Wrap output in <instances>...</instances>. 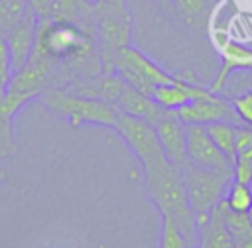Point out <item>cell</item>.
<instances>
[{
  "label": "cell",
  "instance_id": "24",
  "mask_svg": "<svg viewBox=\"0 0 252 248\" xmlns=\"http://www.w3.org/2000/svg\"><path fill=\"white\" fill-rule=\"evenodd\" d=\"M230 104L238 116V122L244 126H252V89L242 91L230 96Z\"/></svg>",
  "mask_w": 252,
  "mask_h": 248
},
{
  "label": "cell",
  "instance_id": "30",
  "mask_svg": "<svg viewBox=\"0 0 252 248\" xmlns=\"http://www.w3.org/2000/svg\"><path fill=\"white\" fill-rule=\"evenodd\" d=\"M154 2H156V4L159 6V8H163V10H169V12H173V10H171V0H154Z\"/></svg>",
  "mask_w": 252,
  "mask_h": 248
},
{
  "label": "cell",
  "instance_id": "9",
  "mask_svg": "<svg viewBox=\"0 0 252 248\" xmlns=\"http://www.w3.org/2000/svg\"><path fill=\"white\" fill-rule=\"evenodd\" d=\"M173 114L183 122V124H211V122H220V120H228V122H238V116L230 104V98L220 94V93H209L205 96L193 98L187 104L179 106L177 110H173Z\"/></svg>",
  "mask_w": 252,
  "mask_h": 248
},
{
  "label": "cell",
  "instance_id": "12",
  "mask_svg": "<svg viewBox=\"0 0 252 248\" xmlns=\"http://www.w3.org/2000/svg\"><path fill=\"white\" fill-rule=\"evenodd\" d=\"M161 144V150L169 163H173L179 171L189 165L187 159V138H185V124L173 114V110H167V114L154 126Z\"/></svg>",
  "mask_w": 252,
  "mask_h": 248
},
{
  "label": "cell",
  "instance_id": "17",
  "mask_svg": "<svg viewBox=\"0 0 252 248\" xmlns=\"http://www.w3.org/2000/svg\"><path fill=\"white\" fill-rule=\"evenodd\" d=\"M209 8L211 0H171V10L191 28H197L205 22Z\"/></svg>",
  "mask_w": 252,
  "mask_h": 248
},
{
  "label": "cell",
  "instance_id": "10",
  "mask_svg": "<svg viewBox=\"0 0 252 248\" xmlns=\"http://www.w3.org/2000/svg\"><path fill=\"white\" fill-rule=\"evenodd\" d=\"M185 138H187V159L189 165L232 173V161L215 146L211 136L207 134L205 126L201 124H185Z\"/></svg>",
  "mask_w": 252,
  "mask_h": 248
},
{
  "label": "cell",
  "instance_id": "25",
  "mask_svg": "<svg viewBox=\"0 0 252 248\" xmlns=\"http://www.w3.org/2000/svg\"><path fill=\"white\" fill-rule=\"evenodd\" d=\"M12 61H10V49L6 43V35L0 33V102L4 100L6 87L12 79Z\"/></svg>",
  "mask_w": 252,
  "mask_h": 248
},
{
  "label": "cell",
  "instance_id": "31",
  "mask_svg": "<svg viewBox=\"0 0 252 248\" xmlns=\"http://www.w3.org/2000/svg\"><path fill=\"white\" fill-rule=\"evenodd\" d=\"M2 179H4V169H2V165H0V183H2Z\"/></svg>",
  "mask_w": 252,
  "mask_h": 248
},
{
  "label": "cell",
  "instance_id": "13",
  "mask_svg": "<svg viewBox=\"0 0 252 248\" xmlns=\"http://www.w3.org/2000/svg\"><path fill=\"white\" fill-rule=\"evenodd\" d=\"M35 30H37V18L32 10H28L24 20L6 33V43L10 49V61L14 73L20 71L30 61L35 45Z\"/></svg>",
  "mask_w": 252,
  "mask_h": 248
},
{
  "label": "cell",
  "instance_id": "19",
  "mask_svg": "<svg viewBox=\"0 0 252 248\" xmlns=\"http://www.w3.org/2000/svg\"><path fill=\"white\" fill-rule=\"evenodd\" d=\"M224 201L228 205L230 211H240V213H248L250 205H252V187L240 181H230Z\"/></svg>",
  "mask_w": 252,
  "mask_h": 248
},
{
  "label": "cell",
  "instance_id": "5",
  "mask_svg": "<svg viewBox=\"0 0 252 248\" xmlns=\"http://www.w3.org/2000/svg\"><path fill=\"white\" fill-rule=\"evenodd\" d=\"M187 201L195 215V220L205 218L226 195L228 183L232 181V173L203 169L195 165H187L181 169Z\"/></svg>",
  "mask_w": 252,
  "mask_h": 248
},
{
  "label": "cell",
  "instance_id": "21",
  "mask_svg": "<svg viewBox=\"0 0 252 248\" xmlns=\"http://www.w3.org/2000/svg\"><path fill=\"white\" fill-rule=\"evenodd\" d=\"M16 152V134H14V116L0 102V157H8Z\"/></svg>",
  "mask_w": 252,
  "mask_h": 248
},
{
  "label": "cell",
  "instance_id": "3",
  "mask_svg": "<svg viewBox=\"0 0 252 248\" xmlns=\"http://www.w3.org/2000/svg\"><path fill=\"white\" fill-rule=\"evenodd\" d=\"M37 100L55 116L67 120L71 126L96 124V126L112 128L118 116V108L98 96L71 94L55 87H45L43 93L37 96Z\"/></svg>",
  "mask_w": 252,
  "mask_h": 248
},
{
  "label": "cell",
  "instance_id": "2",
  "mask_svg": "<svg viewBox=\"0 0 252 248\" xmlns=\"http://www.w3.org/2000/svg\"><path fill=\"white\" fill-rule=\"evenodd\" d=\"M96 30L79 24L53 22L49 18L37 20L33 53L55 63H85L93 57L98 59ZM100 61V59H98Z\"/></svg>",
  "mask_w": 252,
  "mask_h": 248
},
{
  "label": "cell",
  "instance_id": "27",
  "mask_svg": "<svg viewBox=\"0 0 252 248\" xmlns=\"http://www.w3.org/2000/svg\"><path fill=\"white\" fill-rule=\"evenodd\" d=\"M232 179L252 185V159L246 157H236L232 163Z\"/></svg>",
  "mask_w": 252,
  "mask_h": 248
},
{
  "label": "cell",
  "instance_id": "6",
  "mask_svg": "<svg viewBox=\"0 0 252 248\" xmlns=\"http://www.w3.org/2000/svg\"><path fill=\"white\" fill-rule=\"evenodd\" d=\"M112 130L134 152L142 169L154 167V165L167 159L163 150H161L158 132L150 122H146L142 118H136V116H130V114H124V112L118 110V116H116V122L112 126Z\"/></svg>",
  "mask_w": 252,
  "mask_h": 248
},
{
  "label": "cell",
  "instance_id": "14",
  "mask_svg": "<svg viewBox=\"0 0 252 248\" xmlns=\"http://www.w3.org/2000/svg\"><path fill=\"white\" fill-rule=\"evenodd\" d=\"M116 108L124 114L142 118V120L150 122L152 126H156L167 114V110L161 108L150 94H146V93H142V91H138L130 85H124V89L120 93V98L116 102Z\"/></svg>",
  "mask_w": 252,
  "mask_h": 248
},
{
  "label": "cell",
  "instance_id": "4",
  "mask_svg": "<svg viewBox=\"0 0 252 248\" xmlns=\"http://www.w3.org/2000/svg\"><path fill=\"white\" fill-rule=\"evenodd\" d=\"M96 12V37H98V59L102 73H114L118 53L130 45L132 16L126 0H112L94 4Z\"/></svg>",
  "mask_w": 252,
  "mask_h": 248
},
{
  "label": "cell",
  "instance_id": "33",
  "mask_svg": "<svg viewBox=\"0 0 252 248\" xmlns=\"http://www.w3.org/2000/svg\"><path fill=\"white\" fill-rule=\"evenodd\" d=\"M197 248H199V246H197Z\"/></svg>",
  "mask_w": 252,
  "mask_h": 248
},
{
  "label": "cell",
  "instance_id": "16",
  "mask_svg": "<svg viewBox=\"0 0 252 248\" xmlns=\"http://www.w3.org/2000/svg\"><path fill=\"white\" fill-rule=\"evenodd\" d=\"M205 130L211 136V140L215 142V146L234 163V157H236V148H234L236 122H228V120L211 122V124H205Z\"/></svg>",
  "mask_w": 252,
  "mask_h": 248
},
{
  "label": "cell",
  "instance_id": "15",
  "mask_svg": "<svg viewBox=\"0 0 252 248\" xmlns=\"http://www.w3.org/2000/svg\"><path fill=\"white\" fill-rule=\"evenodd\" d=\"M49 20L79 24L89 30H96V12L93 0H53Z\"/></svg>",
  "mask_w": 252,
  "mask_h": 248
},
{
  "label": "cell",
  "instance_id": "23",
  "mask_svg": "<svg viewBox=\"0 0 252 248\" xmlns=\"http://www.w3.org/2000/svg\"><path fill=\"white\" fill-rule=\"evenodd\" d=\"M224 226L230 232V236L236 240V244H240V240L252 230V220H250L248 213L226 209V213H224Z\"/></svg>",
  "mask_w": 252,
  "mask_h": 248
},
{
  "label": "cell",
  "instance_id": "32",
  "mask_svg": "<svg viewBox=\"0 0 252 248\" xmlns=\"http://www.w3.org/2000/svg\"><path fill=\"white\" fill-rule=\"evenodd\" d=\"M248 217H250V220H252V205H250V209H248Z\"/></svg>",
  "mask_w": 252,
  "mask_h": 248
},
{
  "label": "cell",
  "instance_id": "29",
  "mask_svg": "<svg viewBox=\"0 0 252 248\" xmlns=\"http://www.w3.org/2000/svg\"><path fill=\"white\" fill-rule=\"evenodd\" d=\"M238 248H252V230L240 240V244H238Z\"/></svg>",
  "mask_w": 252,
  "mask_h": 248
},
{
  "label": "cell",
  "instance_id": "8",
  "mask_svg": "<svg viewBox=\"0 0 252 248\" xmlns=\"http://www.w3.org/2000/svg\"><path fill=\"white\" fill-rule=\"evenodd\" d=\"M114 73H118L126 85H130L150 96L158 85L173 83L177 79V75L167 73L154 59H150L146 53H142L140 49H136L132 45H126L118 53Z\"/></svg>",
  "mask_w": 252,
  "mask_h": 248
},
{
  "label": "cell",
  "instance_id": "18",
  "mask_svg": "<svg viewBox=\"0 0 252 248\" xmlns=\"http://www.w3.org/2000/svg\"><path fill=\"white\" fill-rule=\"evenodd\" d=\"M26 0H0V33H8L28 14Z\"/></svg>",
  "mask_w": 252,
  "mask_h": 248
},
{
  "label": "cell",
  "instance_id": "20",
  "mask_svg": "<svg viewBox=\"0 0 252 248\" xmlns=\"http://www.w3.org/2000/svg\"><path fill=\"white\" fill-rule=\"evenodd\" d=\"M124 85L126 83L122 81V77L118 73H102V79L98 81L96 89L93 91V96H98V98H102V100H106V102L116 106Z\"/></svg>",
  "mask_w": 252,
  "mask_h": 248
},
{
  "label": "cell",
  "instance_id": "11",
  "mask_svg": "<svg viewBox=\"0 0 252 248\" xmlns=\"http://www.w3.org/2000/svg\"><path fill=\"white\" fill-rule=\"evenodd\" d=\"M219 35H220V39H217V47L220 51V67H219V73L215 75L213 83L209 85V89L213 93L222 94V91L234 71H252V47L232 41L222 33H219Z\"/></svg>",
  "mask_w": 252,
  "mask_h": 248
},
{
  "label": "cell",
  "instance_id": "22",
  "mask_svg": "<svg viewBox=\"0 0 252 248\" xmlns=\"http://www.w3.org/2000/svg\"><path fill=\"white\" fill-rule=\"evenodd\" d=\"M159 248H197L191 246L185 234L175 226L171 218L161 217V230H159Z\"/></svg>",
  "mask_w": 252,
  "mask_h": 248
},
{
  "label": "cell",
  "instance_id": "7",
  "mask_svg": "<svg viewBox=\"0 0 252 248\" xmlns=\"http://www.w3.org/2000/svg\"><path fill=\"white\" fill-rule=\"evenodd\" d=\"M53 69V63L32 55L30 61L16 73H12V79L6 87V94H4V108L16 116L20 112L22 106H26L30 100L37 98L43 89L47 87V77Z\"/></svg>",
  "mask_w": 252,
  "mask_h": 248
},
{
  "label": "cell",
  "instance_id": "26",
  "mask_svg": "<svg viewBox=\"0 0 252 248\" xmlns=\"http://www.w3.org/2000/svg\"><path fill=\"white\" fill-rule=\"evenodd\" d=\"M234 148H236V157L252 159V126L236 124ZM236 157H234V159H236Z\"/></svg>",
  "mask_w": 252,
  "mask_h": 248
},
{
  "label": "cell",
  "instance_id": "1",
  "mask_svg": "<svg viewBox=\"0 0 252 248\" xmlns=\"http://www.w3.org/2000/svg\"><path fill=\"white\" fill-rule=\"evenodd\" d=\"M142 171L146 193L156 205L158 213L165 218H171L175 226L185 234L189 244L197 246V220L187 201L181 171L167 159Z\"/></svg>",
  "mask_w": 252,
  "mask_h": 248
},
{
  "label": "cell",
  "instance_id": "28",
  "mask_svg": "<svg viewBox=\"0 0 252 248\" xmlns=\"http://www.w3.org/2000/svg\"><path fill=\"white\" fill-rule=\"evenodd\" d=\"M28 2V8L35 14L37 20H43V18H49L51 14V6H53V0H26Z\"/></svg>",
  "mask_w": 252,
  "mask_h": 248
}]
</instances>
